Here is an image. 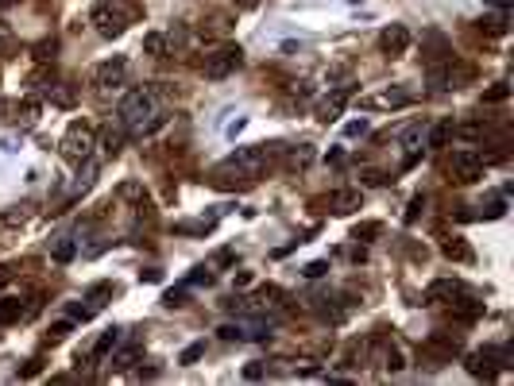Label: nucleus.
<instances>
[{"instance_id":"39448f33","label":"nucleus","mask_w":514,"mask_h":386,"mask_svg":"<svg viewBox=\"0 0 514 386\" xmlns=\"http://www.w3.org/2000/svg\"><path fill=\"white\" fill-rule=\"evenodd\" d=\"M124 77H128V58L112 54L108 62H101V66L93 70V85L97 89H117V85H124Z\"/></svg>"},{"instance_id":"a18cd8bd","label":"nucleus","mask_w":514,"mask_h":386,"mask_svg":"<svg viewBox=\"0 0 514 386\" xmlns=\"http://www.w3.org/2000/svg\"><path fill=\"white\" fill-rule=\"evenodd\" d=\"M487 4H491L495 12H506V8H511V0H487Z\"/></svg>"},{"instance_id":"0eeeda50","label":"nucleus","mask_w":514,"mask_h":386,"mask_svg":"<svg viewBox=\"0 0 514 386\" xmlns=\"http://www.w3.org/2000/svg\"><path fill=\"white\" fill-rule=\"evenodd\" d=\"M348 101H352V85H340V89H333V93H325V96L317 101V116L325 120V124H333V120H340V116H344Z\"/></svg>"},{"instance_id":"ea45409f","label":"nucleus","mask_w":514,"mask_h":386,"mask_svg":"<svg viewBox=\"0 0 514 386\" xmlns=\"http://www.w3.org/2000/svg\"><path fill=\"white\" fill-rule=\"evenodd\" d=\"M368 132V120H352L348 128H344V135H364Z\"/></svg>"},{"instance_id":"7c9ffc66","label":"nucleus","mask_w":514,"mask_h":386,"mask_svg":"<svg viewBox=\"0 0 514 386\" xmlns=\"http://www.w3.org/2000/svg\"><path fill=\"white\" fill-rule=\"evenodd\" d=\"M383 367H387V371H398V367H402V356H398V347H383Z\"/></svg>"},{"instance_id":"49530a36","label":"nucleus","mask_w":514,"mask_h":386,"mask_svg":"<svg viewBox=\"0 0 514 386\" xmlns=\"http://www.w3.org/2000/svg\"><path fill=\"white\" fill-rule=\"evenodd\" d=\"M0 4H20V0H0Z\"/></svg>"},{"instance_id":"e433bc0d","label":"nucleus","mask_w":514,"mask_h":386,"mask_svg":"<svg viewBox=\"0 0 514 386\" xmlns=\"http://www.w3.org/2000/svg\"><path fill=\"white\" fill-rule=\"evenodd\" d=\"M74 328V321H59V325H50V340H62Z\"/></svg>"},{"instance_id":"6e6552de","label":"nucleus","mask_w":514,"mask_h":386,"mask_svg":"<svg viewBox=\"0 0 514 386\" xmlns=\"http://www.w3.org/2000/svg\"><path fill=\"white\" fill-rule=\"evenodd\" d=\"M468 294H472V290H468L460 278H437V282H429L426 301H441V305H453V301L468 298Z\"/></svg>"},{"instance_id":"37998d69","label":"nucleus","mask_w":514,"mask_h":386,"mask_svg":"<svg viewBox=\"0 0 514 386\" xmlns=\"http://www.w3.org/2000/svg\"><path fill=\"white\" fill-rule=\"evenodd\" d=\"M364 178H368L371 185H383V182H387V178H383V174H379V170H368V174H364Z\"/></svg>"},{"instance_id":"393cba45","label":"nucleus","mask_w":514,"mask_h":386,"mask_svg":"<svg viewBox=\"0 0 514 386\" xmlns=\"http://www.w3.org/2000/svg\"><path fill=\"white\" fill-rule=\"evenodd\" d=\"M379 232H383V224H375V221H368V224H359L356 232H352V240H375Z\"/></svg>"},{"instance_id":"f03ea898","label":"nucleus","mask_w":514,"mask_h":386,"mask_svg":"<svg viewBox=\"0 0 514 386\" xmlns=\"http://www.w3.org/2000/svg\"><path fill=\"white\" fill-rule=\"evenodd\" d=\"M263 170H267V143H255V147H240L236 154H228L217 174H236L240 182H255V178H263Z\"/></svg>"},{"instance_id":"f8f14e48","label":"nucleus","mask_w":514,"mask_h":386,"mask_svg":"<svg viewBox=\"0 0 514 386\" xmlns=\"http://www.w3.org/2000/svg\"><path fill=\"white\" fill-rule=\"evenodd\" d=\"M426 347L433 352V356H441V359H453V356H460V336H453V332H433V336L426 340Z\"/></svg>"},{"instance_id":"20e7f679","label":"nucleus","mask_w":514,"mask_h":386,"mask_svg":"<svg viewBox=\"0 0 514 386\" xmlns=\"http://www.w3.org/2000/svg\"><path fill=\"white\" fill-rule=\"evenodd\" d=\"M240 62H244V50L240 47H221V50H213V54H205V77L209 81H224L228 74H236L240 70Z\"/></svg>"},{"instance_id":"ddd939ff","label":"nucleus","mask_w":514,"mask_h":386,"mask_svg":"<svg viewBox=\"0 0 514 386\" xmlns=\"http://www.w3.org/2000/svg\"><path fill=\"white\" fill-rule=\"evenodd\" d=\"M410 101H414V93H406V89H387V93L364 101V108H406Z\"/></svg>"},{"instance_id":"79ce46f5","label":"nucleus","mask_w":514,"mask_h":386,"mask_svg":"<svg viewBox=\"0 0 514 386\" xmlns=\"http://www.w3.org/2000/svg\"><path fill=\"white\" fill-rule=\"evenodd\" d=\"M20 375H23V378H31V375H39V359H31V363H28V367H23Z\"/></svg>"},{"instance_id":"58836bf2","label":"nucleus","mask_w":514,"mask_h":386,"mask_svg":"<svg viewBox=\"0 0 514 386\" xmlns=\"http://www.w3.org/2000/svg\"><path fill=\"white\" fill-rule=\"evenodd\" d=\"M221 340H244L240 325H221Z\"/></svg>"},{"instance_id":"2f4dec72","label":"nucleus","mask_w":514,"mask_h":386,"mask_svg":"<svg viewBox=\"0 0 514 386\" xmlns=\"http://www.w3.org/2000/svg\"><path fill=\"white\" fill-rule=\"evenodd\" d=\"M325 270H329V263H325V259H313V263H306V270H302V274H306V278H321Z\"/></svg>"},{"instance_id":"412c9836","label":"nucleus","mask_w":514,"mask_h":386,"mask_svg":"<svg viewBox=\"0 0 514 386\" xmlns=\"http://www.w3.org/2000/svg\"><path fill=\"white\" fill-rule=\"evenodd\" d=\"M144 50H147V54H155V58H163L166 54V35H163V31H147V35H144Z\"/></svg>"},{"instance_id":"f3484780","label":"nucleus","mask_w":514,"mask_h":386,"mask_svg":"<svg viewBox=\"0 0 514 386\" xmlns=\"http://www.w3.org/2000/svg\"><path fill=\"white\" fill-rule=\"evenodd\" d=\"M313 159H317V151H313L310 143H298V147H290V151H286V170H306V166L313 163Z\"/></svg>"},{"instance_id":"c9c22d12","label":"nucleus","mask_w":514,"mask_h":386,"mask_svg":"<svg viewBox=\"0 0 514 386\" xmlns=\"http://www.w3.org/2000/svg\"><path fill=\"white\" fill-rule=\"evenodd\" d=\"M263 375H267V367H263V363H248V367H244V378H248V383H255V378H263Z\"/></svg>"},{"instance_id":"423d86ee","label":"nucleus","mask_w":514,"mask_h":386,"mask_svg":"<svg viewBox=\"0 0 514 386\" xmlns=\"http://www.w3.org/2000/svg\"><path fill=\"white\" fill-rule=\"evenodd\" d=\"M89 23H93V28H97V35H105V39L124 35V16H120L112 4H97V8L89 12Z\"/></svg>"},{"instance_id":"cd10ccee","label":"nucleus","mask_w":514,"mask_h":386,"mask_svg":"<svg viewBox=\"0 0 514 386\" xmlns=\"http://www.w3.org/2000/svg\"><path fill=\"white\" fill-rule=\"evenodd\" d=\"M201 356H205V344L197 340V344H190V347L182 352V356H178V363H186V367H190V363H197Z\"/></svg>"},{"instance_id":"a211bd4d","label":"nucleus","mask_w":514,"mask_h":386,"mask_svg":"<svg viewBox=\"0 0 514 386\" xmlns=\"http://www.w3.org/2000/svg\"><path fill=\"white\" fill-rule=\"evenodd\" d=\"M456 135V128H453V120H441V124H433V128H426V147H445L448 139Z\"/></svg>"},{"instance_id":"1a4fd4ad","label":"nucleus","mask_w":514,"mask_h":386,"mask_svg":"<svg viewBox=\"0 0 514 386\" xmlns=\"http://www.w3.org/2000/svg\"><path fill=\"white\" fill-rule=\"evenodd\" d=\"M448 170H453L456 182H480V178H484V159L475 151H456Z\"/></svg>"},{"instance_id":"aec40b11","label":"nucleus","mask_w":514,"mask_h":386,"mask_svg":"<svg viewBox=\"0 0 514 386\" xmlns=\"http://www.w3.org/2000/svg\"><path fill=\"white\" fill-rule=\"evenodd\" d=\"M112 347H120V328H108L105 336H101L97 344H93V356H97V359H105L108 352H112Z\"/></svg>"},{"instance_id":"a878e982","label":"nucleus","mask_w":514,"mask_h":386,"mask_svg":"<svg viewBox=\"0 0 514 386\" xmlns=\"http://www.w3.org/2000/svg\"><path fill=\"white\" fill-rule=\"evenodd\" d=\"M23 221H28V212H23V209H8L4 216H0V232H4V228H16V224H23Z\"/></svg>"},{"instance_id":"9d476101","label":"nucleus","mask_w":514,"mask_h":386,"mask_svg":"<svg viewBox=\"0 0 514 386\" xmlns=\"http://www.w3.org/2000/svg\"><path fill=\"white\" fill-rule=\"evenodd\" d=\"M379 47H383V54H391V58L406 54V47H410V31L402 28V23H387V28L379 31Z\"/></svg>"},{"instance_id":"6ab92c4d","label":"nucleus","mask_w":514,"mask_h":386,"mask_svg":"<svg viewBox=\"0 0 514 386\" xmlns=\"http://www.w3.org/2000/svg\"><path fill=\"white\" fill-rule=\"evenodd\" d=\"M23 317V301L20 298H0V325H12V321Z\"/></svg>"},{"instance_id":"f257e3e1","label":"nucleus","mask_w":514,"mask_h":386,"mask_svg":"<svg viewBox=\"0 0 514 386\" xmlns=\"http://www.w3.org/2000/svg\"><path fill=\"white\" fill-rule=\"evenodd\" d=\"M120 124L128 128V135H147V132H155V128H163L166 116L159 112V89L139 85L132 93H124V101H120Z\"/></svg>"},{"instance_id":"473e14b6","label":"nucleus","mask_w":514,"mask_h":386,"mask_svg":"<svg viewBox=\"0 0 514 386\" xmlns=\"http://www.w3.org/2000/svg\"><path fill=\"white\" fill-rule=\"evenodd\" d=\"M422 209H426V197H422V193H417L414 201H410V209H406V224H414L417 216H422Z\"/></svg>"},{"instance_id":"dca6fc26","label":"nucleus","mask_w":514,"mask_h":386,"mask_svg":"<svg viewBox=\"0 0 514 386\" xmlns=\"http://www.w3.org/2000/svg\"><path fill=\"white\" fill-rule=\"evenodd\" d=\"M329 209L337 212V216H348V212L359 209V190H337L329 197Z\"/></svg>"},{"instance_id":"9b49d317","label":"nucleus","mask_w":514,"mask_h":386,"mask_svg":"<svg viewBox=\"0 0 514 386\" xmlns=\"http://www.w3.org/2000/svg\"><path fill=\"white\" fill-rule=\"evenodd\" d=\"M93 182H97V163H93V159H86V163H78V178H74V182L66 185V201L81 197V193H86Z\"/></svg>"},{"instance_id":"5701e85b","label":"nucleus","mask_w":514,"mask_h":386,"mask_svg":"<svg viewBox=\"0 0 514 386\" xmlns=\"http://www.w3.org/2000/svg\"><path fill=\"white\" fill-rule=\"evenodd\" d=\"M12 112H16V120H23V124H35V120H39V101H20Z\"/></svg>"},{"instance_id":"a19ab883","label":"nucleus","mask_w":514,"mask_h":386,"mask_svg":"<svg viewBox=\"0 0 514 386\" xmlns=\"http://www.w3.org/2000/svg\"><path fill=\"white\" fill-rule=\"evenodd\" d=\"M139 278H144V282H159V278H163V270H155V267H151V270H139Z\"/></svg>"},{"instance_id":"f704fd0d","label":"nucleus","mask_w":514,"mask_h":386,"mask_svg":"<svg viewBox=\"0 0 514 386\" xmlns=\"http://www.w3.org/2000/svg\"><path fill=\"white\" fill-rule=\"evenodd\" d=\"M213 282V274H209V267H197L194 274H190V286H209Z\"/></svg>"},{"instance_id":"b1692460","label":"nucleus","mask_w":514,"mask_h":386,"mask_svg":"<svg viewBox=\"0 0 514 386\" xmlns=\"http://www.w3.org/2000/svg\"><path fill=\"white\" fill-rule=\"evenodd\" d=\"M506 96H511V85H506V81H495V85L484 93V105H503Z\"/></svg>"},{"instance_id":"c756f323","label":"nucleus","mask_w":514,"mask_h":386,"mask_svg":"<svg viewBox=\"0 0 514 386\" xmlns=\"http://www.w3.org/2000/svg\"><path fill=\"white\" fill-rule=\"evenodd\" d=\"M279 298H282L279 286H259V301H255V305H275Z\"/></svg>"},{"instance_id":"c03bdc74","label":"nucleus","mask_w":514,"mask_h":386,"mask_svg":"<svg viewBox=\"0 0 514 386\" xmlns=\"http://www.w3.org/2000/svg\"><path fill=\"white\" fill-rule=\"evenodd\" d=\"M244 124H248V120H244V116H240V120H233V124H228V135H236V132H244Z\"/></svg>"},{"instance_id":"4be33fe9","label":"nucleus","mask_w":514,"mask_h":386,"mask_svg":"<svg viewBox=\"0 0 514 386\" xmlns=\"http://www.w3.org/2000/svg\"><path fill=\"white\" fill-rule=\"evenodd\" d=\"M108 356H112V367H117V371H128V367L139 359V347H124V352H117V347H112Z\"/></svg>"},{"instance_id":"72a5a7b5","label":"nucleus","mask_w":514,"mask_h":386,"mask_svg":"<svg viewBox=\"0 0 514 386\" xmlns=\"http://www.w3.org/2000/svg\"><path fill=\"white\" fill-rule=\"evenodd\" d=\"M97 313V305H70V321H89Z\"/></svg>"},{"instance_id":"2eb2a0df","label":"nucleus","mask_w":514,"mask_h":386,"mask_svg":"<svg viewBox=\"0 0 514 386\" xmlns=\"http://www.w3.org/2000/svg\"><path fill=\"white\" fill-rule=\"evenodd\" d=\"M50 259L55 263H74L78 259V240H74V236H55V240H50Z\"/></svg>"},{"instance_id":"4468645a","label":"nucleus","mask_w":514,"mask_h":386,"mask_svg":"<svg viewBox=\"0 0 514 386\" xmlns=\"http://www.w3.org/2000/svg\"><path fill=\"white\" fill-rule=\"evenodd\" d=\"M124 139H128V128H124V124H117V128L108 124L105 132H101V143H97V147L108 154V159H117V154L124 151Z\"/></svg>"},{"instance_id":"4c0bfd02","label":"nucleus","mask_w":514,"mask_h":386,"mask_svg":"<svg viewBox=\"0 0 514 386\" xmlns=\"http://www.w3.org/2000/svg\"><path fill=\"white\" fill-rule=\"evenodd\" d=\"M50 101H55V105H74V93H70V89H55Z\"/></svg>"},{"instance_id":"bb28decb","label":"nucleus","mask_w":514,"mask_h":386,"mask_svg":"<svg viewBox=\"0 0 514 386\" xmlns=\"http://www.w3.org/2000/svg\"><path fill=\"white\" fill-rule=\"evenodd\" d=\"M445 255H448V259H460V263H468V259H472V247H464V243H445Z\"/></svg>"},{"instance_id":"7ed1b4c3","label":"nucleus","mask_w":514,"mask_h":386,"mask_svg":"<svg viewBox=\"0 0 514 386\" xmlns=\"http://www.w3.org/2000/svg\"><path fill=\"white\" fill-rule=\"evenodd\" d=\"M93 147H97V135H93V128L89 124H81V120H74V124L66 128V135H62V143H59V151H62V159L66 163H86V159H93Z\"/></svg>"},{"instance_id":"c85d7f7f","label":"nucleus","mask_w":514,"mask_h":386,"mask_svg":"<svg viewBox=\"0 0 514 386\" xmlns=\"http://www.w3.org/2000/svg\"><path fill=\"white\" fill-rule=\"evenodd\" d=\"M186 301H190V298H186V290H166V294H163V305L166 309H182Z\"/></svg>"}]
</instances>
